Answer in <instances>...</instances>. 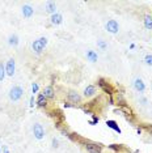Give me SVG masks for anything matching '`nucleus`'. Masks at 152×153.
Instances as JSON below:
<instances>
[{"label":"nucleus","instance_id":"f257e3e1","mask_svg":"<svg viewBox=\"0 0 152 153\" xmlns=\"http://www.w3.org/2000/svg\"><path fill=\"white\" fill-rule=\"evenodd\" d=\"M47 38L46 37H39V38H37L36 41H33V43H32V48H33V51L36 54H41L42 51L45 50V47L47 46Z\"/></svg>","mask_w":152,"mask_h":153},{"label":"nucleus","instance_id":"f03ea898","mask_svg":"<svg viewBox=\"0 0 152 153\" xmlns=\"http://www.w3.org/2000/svg\"><path fill=\"white\" fill-rule=\"evenodd\" d=\"M8 96H9V100L13 101V102H17V101H20V100L22 98V96H24L22 86H20V85L12 86L11 90H9V93H8Z\"/></svg>","mask_w":152,"mask_h":153},{"label":"nucleus","instance_id":"7ed1b4c3","mask_svg":"<svg viewBox=\"0 0 152 153\" xmlns=\"http://www.w3.org/2000/svg\"><path fill=\"white\" fill-rule=\"evenodd\" d=\"M84 148L85 151L88 153H102V144H100V143H93V141H85L84 144Z\"/></svg>","mask_w":152,"mask_h":153},{"label":"nucleus","instance_id":"20e7f679","mask_svg":"<svg viewBox=\"0 0 152 153\" xmlns=\"http://www.w3.org/2000/svg\"><path fill=\"white\" fill-rule=\"evenodd\" d=\"M97 85L104 90V93H106V94H109L110 97L113 96L114 93V88L112 85H110V82L108 81V80H105L104 77H100L98 81H97Z\"/></svg>","mask_w":152,"mask_h":153},{"label":"nucleus","instance_id":"39448f33","mask_svg":"<svg viewBox=\"0 0 152 153\" xmlns=\"http://www.w3.org/2000/svg\"><path fill=\"white\" fill-rule=\"evenodd\" d=\"M33 135L37 140H42V139L45 137L46 132H45V128L42 127L41 123H34L33 124Z\"/></svg>","mask_w":152,"mask_h":153},{"label":"nucleus","instance_id":"423d86ee","mask_svg":"<svg viewBox=\"0 0 152 153\" xmlns=\"http://www.w3.org/2000/svg\"><path fill=\"white\" fill-rule=\"evenodd\" d=\"M67 100H68V102L72 103V105H76V103H80L81 102V96L79 94L76 90L74 89H71V90H68L67 92Z\"/></svg>","mask_w":152,"mask_h":153},{"label":"nucleus","instance_id":"0eeeda50","mask_svg":"<svg viewBox=\"0 0 152 153\" xmlns=\"http://www.w3.org/2000/svg\"><path fill=\"white\" fill-rule=\"evenodd\" d=\"M105 29L112 34H117L119 32V25L115 20H109V21L105 24Z\"/></svg>","mask_w":152,"mask_h":153},{"label":"nucleus","instance_id":"6e6552de","mask_svg":"<svg viewBox=\"0 0 152 153\" xmlns=\"http://www.w3.org/2000/svg\"><path fill=\"white\" fill-rule=\"evenodd\" d=\"M15 71H16V60L13 58H11L5 64V72H7V76L9 77H13L15 75Z\"/></svg>","mask_w":152,"mask_h":153},{"label":"nucleus","instance_id":"1a4fd4ad","mask_svg":"<svg viewBox=\"0 0 152 153\" xmlns=\"http://www.w3.org/2000/svg\"><path fill=\"white\" fill-rule=\"evenodd\" d=\"M96 93H97L96 86L95 85H88V86H85L84 92H83V96H84L85 98H92V97L96 96Z\"/></svg>","mask_w":152,"mask_h":153},{"label":"nucleus","instance_id":"9d476101","mask_svg":"<svg viewBox=\"0 0 152 153\" xmlns=\"http://www.w3.org/2000/svg\"><path fill=\"white\" fill-rule=\"evenodd\" d=\"M42 94L46 97L47 100H54V98H55V90H54V88H53V85H47V86H45Z\"/></svg>","mask_w":152,"mask_h":153},{"label":"nucleus","instance_id":"9b49d317","mask_svg":"<svg viewBox=\"0 0 152 153\" xmlns=\"http://www.w3.org/2000/svg\"><path fill=\"white\" fill-rule=\"evenodd\" d=\"M134 89L136 90V92L139 93H143L144 90H146V84H144V81L142 79H135L134 80Z\"/></svg>","mask_w":152,"mask_h":153},{"label":"nucleus","instance_id":"f8f14e48","mask_svg":"<svg viewBox=\"0 0 152 153\" xmlns=\"http://www.w3.org/2000/svg\"><path fill=\"white\" fill-rule=\"evenodd\" d=\"M22 16L25 17V19H30L33 15H34V9H33V7L32 5H29V4H25V5H22Z\"/></svg>","mask_w":152,"mask_h":153},{"label":"nucleus","instance_id":"ddd939ff","mask_svg":"<svg viewBox=\"0 0 152 153\" xmlns=\"http://www.w3.org/2000/svg\"><path fill=\"white\" fill-rule=\"evenodd\" d=\"M47 102H49V100L45 97L42 93H39L37 97V101H36V105L38 107H47Z\"/></svg>","mask_w":152,"mask_h":153},{"label":"nucleus","instance_id":"4468645a","mask_svg":"<svg viewBox=\"0 0 152 153\" xmlns=\"http://www.w3.org/2000/svg\"><path fill=\"white\" fill-rule=\"evenodd\" d=\"M50 22L53 25H60L63 22V16L60 13H55V15H51L50 16Z\"/></svg>","mask_w":152,"mask_h":153},{"label":"nucleus","instance_id":"2eb2a0df","mask_svg":"<svg viewBox=\"0 0 152 153\" xmlns=\"http://www.w3.org/2000/svg\"><path fill=\"white\" fill-rule=\"evenodd\" d=\"M87 59L91 63H96L97 62V59H98V55L96 51H93V50H88L87 51Z\"/></svg>","mask_w":152,"mask_h":153},{"label":"nucleus","instance_id":"dca6fc26","mask_svg":"<svg viewBox=\"0 0 152 153\" xmlns=\"http://www.w3.org/2000/svg\"><path fill=\"white\" fill-rule=\"evenodd\" d=\"M106 126H108L109 128H112L113 131H115V132H118V134H121V128H119V126L117 124V122L115 120H112V119H109V120H106Z\"/></svg>","mask_w":152,"mask_h":153},{"label":"nucleus","instance_id":"f3484780","mask_svg":"<svg viewBox=\"0 0 152 153\" xmlns=\"http://www.w3.org/2000/svg\"><path fill=\"white\" fill-rule=\"evenodd\" d=\"M19 42H20V39H19V36H17V34H11V36L8 37V45L9 46L16 47L17 45H19Z\"/></svg>","mask_w":152,"mask_h":153},{"label":"nucleus","instance_id":"a211bd4d","mask_svg":"<svg viewBox=\"0 0 152 153\" xmlns=\"http://www.w3.org/2000/svg\"><path fill=\"white\" fill-rule=\"evenodd\" d=\"M46 11L50 13V15H55L57 13V4L53 1H49L46 4Z\"/></svg>","mask_w":152,"mask_h":153},{"label":"nucleus","instance_id":"6ab92c4d","mask_svg":"<svg viewBox=\"0 0 152 153\" xmlns=\"http://www.w3.org/2000/svg\"><path fill=\"white\" fill-rule=\"evenodd\" d=\"M5 76H7V72H5V65L3 64V62H0V82H3V81H4Z\"/></svg>","mask_w":152,"mask_h":153},{"label":"nucleus","instance_id":"aec40b11","mask_svg":"<svg viewBox=\"0 0 152 153\" xmlns=\"http://www.w3.org/2000/svg\"><path fill=\"white\" fill-rule=\"evenodd\" d=\"M144 26H146V29H152V17L150 15L144 17Z\"/></svg>","mask_w":152,"mask_h":153},{"label":"nucleus","instance_id":"412c9836","mask_svg":"<svg viewBox=\"0 0 152 153\" xmlns=\"http://www.w3.org/2000/svg\"><path fill=\"white\" fill-rule=\"evenodd\" d=\"M109 148H110V149H113V151H115V152L125 151V148H123L121 144H112V145H109Z\"/></svg>","mask_w":152,"mask_h":153},{"label":"nucleus","instance_id":"4be33fe9","mask_svg":"<svg viewBox=\"0 0 152 153\" xmlns=\"http://www.w3.org/2000/svg\"><path fill=\"white\" fill-rule=\"evenodd\" d=\"M98 120H100V118L96 115V114H93V115H92V120H89L88 123L91 124V126H96V124L98 123Z\"/></svg>","mask_w":152,"mask_h":153},{"label":"nucleus","instance_id":"5701e85b","mask_svg":"<svg viewBox=\"0 0 152 153\" xmlns=\"http://www.w3.org/2000/svg\"><path fill=\"white\" fill-rule=\"evenodd\" d=\"M144 63L152 67V54H147L146 56H144Z\"/></svg>","mask_w":152,"mask_h":153},{"label":"nucleus","instance_id":"b1692460","mask_svg":"<svg viewBox=\"0 0 152 153\" xmlns=\"http://www.w3.org/2000/svg\"><path fill=\"white\" fill-rule=\"evenodd\" d=\"M97 45H98V47L101 48V50H105V48L108 47V45L104 42V41H97Z\"/></svg>","mask_w":152,"mask_h":153},{"label":"nucleus","instance_id":"393cba45","mask_svg":"<svg viewBox=\"0 0 152 153\" xmlns=\"http://www.w3.org/2000/svg\"><path fill=\"white\" fill-rule=\"evenodd\" d=\"M38 89H39V86H38L37 82H33L32 84V92L36 94V93H38Z\"/></svg>","mask_w":152,"mask_h":153},{"label":"nucleus","instance_id":"a878e982","mask_svg":"<svg viewBox=\"0 0 152 153\" xmlns=\"http://www.w3.org/2000/svg\"><path fill=\"white\" fill-rule=\"evenodd\" d=\"M53 147L54 148H58V147H59V141H58V139H53Z\"/></svg>","mask_w":152,"mask_h":153},{"label":"nucleus","instance_id":"bb28decb","mask_svg":"<svg viewBox=\"0 0 152 153\" xmlns=\"http://www.w3.org/2000/svg\"><path fill=\"white\" fill-rule=\"evenodd\" d=\"M34 105H36V101H34V96H32V97H30V106H34Z\"/></svg>","mask_w":152,"mask_h":153},{"label":"nucleus","instance_id":"cd10ccee","mask_svg":"<svg viewBox=\"0 0 152 153\" xmlns=\"http://www.w3.org/2000/svg\"><path fill=\"white\" fill-rule=\"evenodd\" d=\"M74 105L72 103H70V102H67V103H64V107H72Z\"/></svg>","mask_w":152,"mask_h":153},{"label":"nucleus","instance_id":"c85d7f7f","mask_svg":"<svg viewBox=\"0 0 152 153\" xmlns=\"http://www.w3.org/2000/svg\"><path fill=\"white\" fill-rule=\"evenodd\" d=\"M3 153H9L8 148H7V147H4V148H3Z\"/></svg>","mask_w":152,"mask_h":153},{"label":"nucleus","instance_id":"c756f323","mask_svg":"<svg viewBox=\"0 0 152 153\" xmlns=\"http://www.w3.org/2000/svg\"><path fill=\"white\" fill-rule=\"evenodd\" d=\"M140 101L143 102V105H146V103H147V100L146 98H140Z\"/></svg>","mask_w":152,"mask_h":153},{"label":"nucleus","instance_id":"7c9ffc66","mask_svg":"<svg viewBox=\"0 0 152 153\" xmlns=\"http://www.w3.org/2000/svg\"><path fill=\"white\" fill-rule=\"evenodd\" d=\"M0 153H1V149H0Z\"/></svg>","mask_w":152,"mask_h":153}]
</instances>
